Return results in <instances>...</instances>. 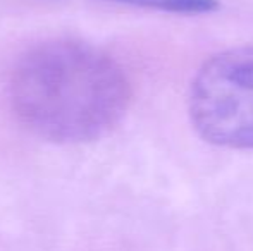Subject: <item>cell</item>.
Returning a JSON list of instances; mask_svg holds the SVG:
<instances>
[{
    "instance_id": "3957f363",
    "label": "cell",
    "mask_w": 253,
    "mask_h": 251,
    "mask_svg": "<svg viewBox=\"0 0 253 251\" xmlns=\"http://www.w3.org/2000/svg\"><path fill=\"white\" fill-rule=\"evenodd\" d=\"M107 2L126 3V5L177 14H205L212 12L219 7L217 0H107Z\"/></svg>"
},
{
    "instance_id": "6da1fadb",
    "label": "cell",
    "mask_w": 253,
    "mask_h": 251,
    "mask_svg": "<svg viewBox=\"0 0 253 251\" xmlns=\"http://www.w3.org/2000/svg\"><path fill=\"white\" fill-rule=\"evenodd\" d=\"M10 102L31 133L62 144L105 136L131 102L123 66L102 48L80 40L45 41L19 59Z\"/></svg>"
},
{
    "instance_id": "7a4b0ae2",
    "label": "cell",
    "mask_w": 253,
    "mask_h": 251,
    "mask_svg": "<svg viewBox=\"0 0 253 251\" xmlns=\"http://www.w3.org/2000/svg\"><path fill=\"white\" fill-rule=\"evenodd\" d=\"M190 117L205 141L253 150V45L213 55L190 90Z\"/></svg>"
}]
</instances>
